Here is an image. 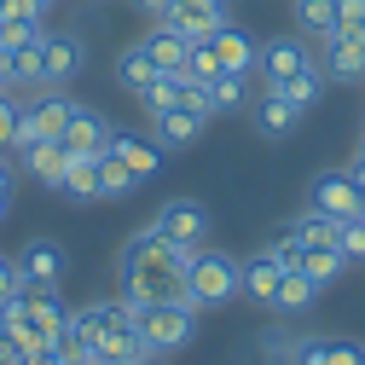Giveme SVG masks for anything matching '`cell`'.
<instances>
[{"label":"cell","instance_id":"4316f807","mask_svg":"<svg viewBox=\"0 0 365 365\" xmlns=\"http://www.w3.org/2000/svg\"><path fill=\"white\" fill-rule=\"evenodd\" d=\"M244 93H250V76H232V70H220V76L209 81V116L244 110Z\"/></svg>","mask_w":365,"mask_h":365},{"label":"cell","instance_id":"8d00e7d4","mask_svg":"<svg viewBox=\"0 0 365 365\" xmlns=\"http://www.w3.org/2000/svg\"><path fill=\"white\" fill-rule=\"evenodd\" d=\"M168 6H174V0H133V12H145V18H151V24H157V18H163V12H168Z\"/></svg>","mask_w":365,"mask_h":365},{"label":"cell","instance_id":"4fadbf2b","mask_svg":"<svg viewBox=\"0 0 365 365\" xmlns=\"http://www.w3.org/2000/svg\"><path fill=\"white\" fill-rule=\"evenodd\" d=\"M319 70H325V81H365V41L331 35L325 53H319Z\"/></svg>","mask_w":365,"mask_h":365},{"label":"cell","instance_id":"d6986e66","mask_svg":"<svg viewBox=\"0 0 365 365\" xmlns=\"http://www.w3.org/2000/svg\"><path fill=\"white\" fill-rule=\"evenodd\" d=\"M302 116H307V110H296V105L279 99V93H261V105H255V128L267 133V140H290V133L302 128Z\"/></svg>","mask_w":365,"mask_h":365},{"label":"cell","instance_id":"b9f144b4","mask_svg":"<svg viewBox=\"0 0 365 365\" xmlns=\"http://www.w3.org/2000/svg\"><path fill=\"white\" fill-rule=\"evenodd\" d=\"M354 157H359V163H365V128H359V151H354Z\"/></svg>","mask_w":365,"mask_h":365},{"label":"cell","instance_id":"d4e9b609","mask_svg":"<svg viewBox=\"0 0 365 365\" xmlns=\"http://www.w3.org/2000/svg\"><path fill=\"white\" fill-rule=\"evenodd\" d=\"M296 29H302V41H331L336 35V0H296Z\"/></svg>","mask_w":365,"mask_h":365},{"label":"cell","instance_id":"e575fe53","mask_svg":"<svg viewBox=\"0 0 365 365\" xmlns=\"http://www.w3.org/2000/svg\"><path fill=\"white\" fill-rule=\"evenodd\" d=\"M18 284H24V279H18V261H6V255H0V302H6Z\"/></svg>","mask_w":365,"mask_h":365},{"label":"cell","instance_id":"2e32d148","mask_svg":"<svg viewBox=\"0 0 365 365\" xmlns=\"http://www.w3.org/2000/svg\"><path fill=\"white\" fill-rule=\"evenodd\" d=\"M238 272H244V296L261 302V307H272V296H279V284H284V267L272 261L267 250H255L250 261H238Z\"/></svg>","mask_w":365,"mask_h":365},{"label":"cell","instance_id":"7a4b0ae2","mask_svg":"<svg viewBox=\"0 0 365 365\" xmlns=\"http://www.w3.org/2000/svg\"><path fill=\"white\" fill-rule=\"evenodd\" d=\"M133 307V331L145 336V348L163 359V354H180L192 336H197V307L192 302H128Z\"/></svg>","mask_w":365,"mask_h":365},{"label":"cell","instance_id":"e0dca14e","mask_svg":"<svg viewBox=\"0 0 365 365\" xmlns=\"http://www.w3.org/2000/svg\"><path fill=\"white\" fill-rule=\"evenodd\" d=\"M18 163H24V174L29 180H41V186H64V168H70V151L58 145V140H41V145H29V151H18Z\"/></svg>","mask_w":365,"mask_h":365},{"label":"cell","instance_id":"d6a6232c","mask_svg":"<svg viewBox=\"0 0 365 365\" xmlns=\"http://www.w3.org/2000/svg\"><path fill=\"white\" fill-rule=\"evenodd\" d=\"M12 133H18V99L0 87V151H12Z\"/></svg>","mask_w":365,"mask_h":365},{"label":"cell","instance_id":"bcb514c9","mask_svg":"<svg viewBox=\"0 0 365 365\" xmlns=\"http://www.w3.org/2000/svg\"><path fill=\"white\" fill-rule=\"evenodd\" d=\"M0 18H6V0H0Z\"/></svg>","mask_w":365,"mask_h":365},{"label":"cell","instance_id":"d590c367","mask_svg":"<svg viewBox=\"0 0 365 365\" xmlns=\"http://www.w3.org/2000/svg\"><path fill=\"white\" fill-rule=\"evenodd\" d=\"M331 365H359V348L354 342H331Z\"/></svg>","mask_w":365,"mask_h":365},{"label":"cell","instance_id":"7bdbcfd3","mask_svg":"<svg viewBox=\"0 0 365 365\" xmlns=\"http://www.w3.org/2000/svg\"><path fill=\"white\" fill-rule=\"evenodd\" d=\"M6 209H12V197H0V220H6Z\"/></svg>","mask_w":365,"mask_h":365},{"label":"cell","instance_id":"f35d334b","mask_svg":"<svg viewBox=\"0 0 365 365\" xmlns=\"http://www.w3.org/2000/svg\"><path fill=\"white\" fill-rule=\"evenodd\" d=\"M18 365H58V354H53V348H35V354H24Z\"/></svg>","mask_w":365,"mask_h":365},{"label":"cell","instance_id":"3957f363","mask_svg":"<svg viewBox=\"0 0 365 365\" xmlns=\"http://www.w3.org/2000/svg\"><path fill=\"white\" fill-rule=\"evenodd\" d=\"M186 290H192V307H226L232 296H244V272L226 250H192L186 261Z\"/></svg>","mask_w":365,"mask_h":365},{"label":"cell","instance_id":"ffe728a7","mask_svg":"<svg viewBox=\"0 0 365 365\" xmlns=\"http://www.w3.org/2000/svg\"><path fill=\"white\" fill-rule=\"evenodd\" d=\"M267 93H279V99H290L296 110H307V105H319V93H325V70H319V58H313V64H302L296 76H284V81H272Z\"/></svg>","mask_w":365,"mask_h":365},{"label":"cell","instance_id":"f546056e","mask_svg":"<svg viewBox=\"0 0 365 365\" xmlns=\"http://www.w3.org/2000/svg\"><path fill=\"white\" fill-rule=\"evenodd\" d=\"M29 41H41L35 18H0V53H18V47H29Z\"/></svg>","mask_w":365,"mask_h":365},{"label":"cell","instance_id":"6da1fadb","mask_svg":"<svg viewBox=\"0 0 365 365\" xmlns=\"http://www.w3.org/2000/svg\"><path fill=\"white\" fill-rule=\"evenodd\" d=\"M186 261L192 250L168 244L157 226H140L122 250V290L128 302H192L186 290Z\"/></svg>","mask_w":365,"mask_h":365},{"label":"cell","instance_id":"603a6c76","mask_svg":"<svg viewBox=\"0 0 365 365\" xmlns=\"http://www.w3.org/2000/svg\"><path fill=\"white\" fill-rule=\"evenodd\" d=\"M41 41H47V35H41ZM41 41L6 53V87H12V93H41Z\"/></svg>","mask_w":365,"mask_h":365},{"label":"cell","instance_id":"cb8c5ba5","mask_svg":"<svg viewBox=\"0 0 365 365\" xmlns=\"http://www.w3.org/2000/svg\"><path fill=\"white\" fill-rule=\"evenodd\" d=\"M58 192L76 197V203H99V157H76L70 151V168H64V186Z\"/></svg>","mask_w":365,"mask_h":365},{"label":"cell","instance_id":"7dc6e473","mask_svg":"<svg viewBox=\"0 0 365 365\" xmlns=\"http://www.w3.org/2000/svg\"><path fill=\"white\" fill-rule=\"evenodd\" d=\"M359 365H365V348H359Z\"/></svg>","mask_w":365,"mask_h":365},{"label":"cell","instance_id":"f6af8a7d","mask_svg":"<svg viewBox=\"0 0 365 365\" xmlns=\"http://www.w3.org/2000/svg\"><path fill=\"white\" fill-rule=\"evenodd\" d=\"M99 365H122V359H99Z\"/></svg>","mask_w":365,"mask_h":365},{"label":"cell","instance_id":"4dcf8cb0","mask_svg":"<svg viewBox=\"0 0 365 365\" xmlns=\"http://www.w3.org/2000/svg\"><path fill=\"white\" fill-rule=\"evenodd\" d=\"M186 76H192V81H203V87L220 76V58H215V47H209V41H203V47H192V58H186Z\"/></svg>","mask_w":365,"mask_h":365},{"label":"cell","instance_id":"5bb4252c","mask_svg":"<svg viewBox=\"0 0 365 365\" xmlns=\"http://www.w3.org/2000/svg\"><path fill=\"white\" fill-rule=\"evenodd\" d=\"M105 151H116V157H122V168L140 180V186L163 168V145H157V140H140V133H110V145H105Z\"/></svg>","mask_w":365,"mask_h":365},{"label":"cell","instance_id":"ee69618b","mask_svg":"<svg viewBox=\"0 0 365 365\" xmlns=\"http://www.w3.org/2000/svg\"><path fill=\"white\" fill-rule=\"evenodd\" d=\"M58 365H93V359H58Z\"/></svg>","mask_w":365,"mask_h":365},{"label":"cell","instance_id":"8fae6325","mask_svg":"<svg viewBox=\"0 0 365 365\" xmlns=\"http://www.w3.org/2000/svg\"><path fill=\"white\" fill-rule=\"evenodd\" d=\"M302 64H313V53H307V41H302V35H272L267 47L255 53V70L267 76V87H272V81H284V76H296Z\"/></svg>","mask_w":365,"mask_h":365},{"label":"cell","instance_id":"60d3db41","mask_svg":"<svg viewBox=\"0 0 365 365\" xmlns=\"http://www.w3.org/2000/svg\"><path fill=\"white\" fill-rule=\"evenodd\" d=\"M0 87H6V53H0ZM6 93H12V87H6Z\"/></svg>","mask_w":365,"mask_h":365},{"label":"cell","instance_id":"277c9868","mask_svg":"<svg viewBox=\"0 0 365 365\" xmlns=\"http://www.w3.org/2000/svg\"><path fill=\"white\" fill-rule=\"evenodd\" d=\"M76 116V99L64 87H41L29 105H18V133H12V151H29L41 140H64V128Z\"/></svg>","mask_w":365,"mask_h":365},{"label":"cell","instance_id":"7402d4cb","mask_svg":"<svg viewBox=\"0 0 365 365\" xmlns=\"http://www.w3.org/2000/svg\"><path fill=\"white\" fill-rule=\"evenodd\" d=\"M302 272L325 290V284H336L342 272H348V255H342L336 244H302Z\"/></svg>","mask_w":365,"mask_h":365},{"label":"cell","instance_id":"44dd1931","mask_svg":"<svg viewBox=\"0 0 365 365\" xmlns=\"http://www.w3.org/2000/svg\"><path fill=\"white\" fill-rule=\"evenodd\" d=\"M157 76H163V70L151 64V53L140 47V41H133V47H122V58H116V87H128V93L140 99V93H145V87H151Z\"/></svg>","mask_w":365,"mask_h":365},{"label":"cell","instance_id":"5b68a950","mask_svg":"<svg viewBox=\"0 0 365 365\" xmlns=\"http://www.w3.org/2000/svg\"><path fill=\"white\" fill-rule=\"evenodd\" d=\"M307 209L331 215V220H359V215H365L359 174H354V168H325V174H313V186H307Z\"/></svg>","mask_w":365,"mask_h":365},{"label":"cell","instance_id":"c3c4849f","mask_svg":"<svg viewBox=\"0 0 365 365\" xmlns=\"http://www.w3.org/2000/svg\"><path fill=\"white\" fill-rule=\"evenodd\" d=\"M359 226H365V215H359Z\"/></svg>","mask_w":365,"mask_h":365},{"label":"cell","instance_id":"8992f818","mask_svg":"<svg viewBox=\"0 0 365 365\" xmlns=\"http://www.w3.org/2000/svg\"><path fill=\"white\" fill-rule=\"evenodd\" d=\"M226 12H232V0H174V6H168L157 24L180 29V35L192 41V47H203V41H209L215 29H226V24H232Z\"/></svg>","mask_w":365,"mask_h":365},{"label":"cell","instance_id":"83f0119b","mask_svg":"<svg viewBox=\"0 0 365 365\" xmlns=\"http://www.w3.org/2000/svg\"><path fill=\"white\" fill-rule=\"evenodd\" d=\"M290 232H296V244H336V232H342V220H331V215H319V209H302V215L290 220Z\"/></svg>","mask_w":365,"mask_h":365},{"label":"cell","instance_id":"484cf974","mask_svg":"<svg viewBox=\"0 0 365 365\" xmlns=\"http://www.w3.org/2000/svg\"><path fill=\"white\" fill-rule=\"evenodd\" d=\"M313 302H319V284L307 279V272H284L279 296H272V313H307Z\"/></svg>","mask_w":365,"mask_h":365},{"label":"cell","instance_id":"836d02e7","mask_svg":"<svg viewBox=\"0 0 365 365\" xmlns=\"http://www.w3.org/2000/svg\"><path fill=\"white\" fill-rule=\"evenodd\" d=\"M296 365H331V342H296Z\"/></svg>","mask_w":365,"mask_h":365},{"label":"cell","instance_id":"f1b7e54d","mask_svg":"<svg viewBox=\"0 0 365 365\" xmlns=\"http://www.w3.org/2000/svg\"><path fill=\"white\" fill-rule=\"evenodd\" d=\"M133 186H140V180L122 168V157H116V151H105V157H99V197H128Z\"/></svg>","mask_w":365,"mask_h":365},{"label":"cell","instance_id":"9a60e30c","mask_svg":"<svg viewBox=\"0 0 365 365\" xmlns=\"http://www.w3.org/2000/svg\"><path fill=\"white\" fill-rule=\"evenodd\" d=\"M140 47L151 53V64H157V70H168V76H186V58H192V41L180 35V29H168V24H151V35L140 41Z\"/></svg>","mask_w":365,"mask_h":365},{"label":"cell","instance_id":"ab89813d","mask_svg":"<svg viewBox=\"0 0 365 365\" xmlns=\"http://www.w3.org/2000/svg\"><path fill=\"white\" fill-rule=\"evenodd\" d=\"M0 197H12V163L0 157Z\"/></svg>","mask_w":365,"mask_h":365},{"label":"cell","instance_id":"7c38bea8","mask_svg":"<svg viewBox=\"0 0 365 365\" xmlns=\"http://www.w3.org/2000/svg\"><path fill=\"white\" fill-rule=\"evenodd\" d=\"M110 122L99 116V110H87V105H76V116H70V128H64V151H76V157H105V145H110Z\"/></svg>","mask_w":365,"mask_h":365},{"label":"cell","instance_id":"30bf717a","mask_svg":"<svg viewBox=\"0 0 365 365\" xmlns=\"http://www.w3.org/2000/svg\"><path fill=\"white\" fill-rule=\"evenodd\" d=\"M64 250L53 244V238H29L24 244V255H18V279L24 284H41V290H58V279H64Z\"/></svg>","mask_w":365,"mask_h":365},{"label":"cell","instance_id":"ba28073f","mask_svg":"<svg viewBox=\"0 0 365 365\" xmlns=\"http://www.w3.org/2000/svg\"><path fill=\"white\" fill-rule=\"evenodd\" d=\"M203 128H209V110L168 105V110H157V116H151V140H157L163 151H186V145H197V140H203Z\"/></svg>","mask_w":365,"mask_h":365},{"label":"cell","instance_id":"74e56055","mask_svg":"<svg viewBox=\"0 0 365 365\" xmlns=\"http://www.w3.org/2000/svg\"><path fill=\"white\" fill-rule=\"evenodd\" d=\"M18 359H24V354H18V342H12L6 331H0V365H18Z\"/></svg>","mask_w":365,"mask_h":365},{"label":"cell","instance_id":"52a82bcc","mask_svg":"<svg viewBox=\"0 0 365 365\" xmlns=\"http://www.w3.org/2000/svg\"><path fill=\"white\" fill-rule=\"evenodd\" d=\"M157 232L168 238V244H180V250H197L203 238H209V209L197 203V197H168L163 209H157Z\"/></svg>","mask_w":365,"mask_h":365},{"label":"cell","instance_id":"1f68e13d","mask_svg":"<svg viewBox=\"0 0 365 365\" xmlns=\"http://www.w3.org/2000/svg\"><path fill=\"white\" fill-rule=\"evenodd\" d=\"M267 255H272V261H279L284 272H302V244H296V232H279V238H272V244H267Z\"/></svg>","mask_w":365,"mask_h":365},{"label":"cell","instance_id":"ac0fdd59","mask_svg":"<svg viewBox=\"0 0 365 365\" xmlns=\"http://www.w3.org/2000/svg\"><path fill=\"white\" fill-rule=\"evenodd\" d=\"M209 47H215L220 70H232V76H255V53H261V47H255L244 29H232V24L215 29V35H209Z\"/></svg>","mask_w":365,"mask_h":365},{"label":"cell","instance_id":"9c48e42d","mask_svg":"<svg viewBox=\"0 0 365 365\" xmlns=\"http://www.w3.org/2000/svg\"><path fill=\"white\" fill-rule=\"evenodd\" d=\"M87 64L81 35H47L41 41V87H70Z\"/></svg>","mask_w":365,"mask_h":365}]
</instances>
